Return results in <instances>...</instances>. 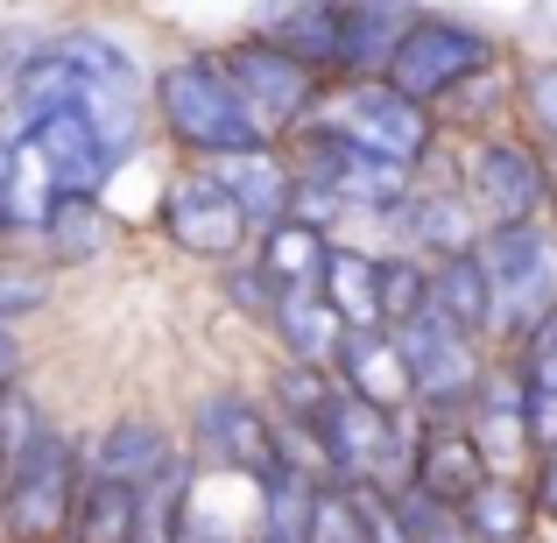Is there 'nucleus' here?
<instances>
[{"instance_id": "f257e3e1", "label": "nucleus", "mask_w": 557, "mask_h": 543, "mask_svg": "<svg viewBox=\"0 0 557 543\" xmlns=\"http://www.w3.org/2000/svg\"><path fill=\"white\" fill-rule=\"evenodd\" d=\"M156 99V121L163 135L177 141L190 163H212V156H233V149H261V121L247 107V92L233 85L226 71V50H177L149 85Z\"/></svg>"}, {"instance_id": "f03ea898", "label": "nucleus", "mask_w": 557, "mask_h": 543, "mask_svg": "<svg viewBox=\"0 0 557 543\" xmlns=\"http://www.w3.org/2000/svg\"><path fill=\"white\" fill-rule=\"evenodd\" d=\"M85 480H92V452L71 431H42L28 459L0 480V536L8 543H64L78 522Z\"/></svg>"}, {"instance_id": "7ed1b4c3", "label": "nucleus", "mask_w": 557, "mask_h": 543, "mask_svg": "<svg viewBox=\"0 0 557 543\" xmlns=\"http://www.w3.org/2000/svg\"><path fill=\"white\" fill-rule=\"evenodd\" d=\"M480 261H487V275H494V340L530 346L557 318V233L544 219L487 226Z\"/></svg>"}, {"instance_id": "20e7f679", "label": "nucleus", "mask_w": 557, "mask_h": 543, "mask_svg": "<svg viewBox=\"0 0 557 543\" xmlns=\"http://www.w3.org/2000/svg\"><path fill=\"white\" fill-rule=\"evenodd\" d=\"M395 340H403V360H409L417 417H466V409L480 403V388H487V374H494L487 354H480V332H466L459 318H445L431 304V311L403 318Z\"/></svg>"}, {"instance_id": "39448f33", "label": "nucleus", "mask_w": 557, "mask_h": 543, "mask_svg": "<svg viewBox=\"0 0 557 543\" xmlns=\"http://www.w3.org/2000/svg\"><path fill=\"white\" fill-rule=\"evenodd\" d=\"M325 121L339 127V135H354L360 149L403 163V170H423V156H437V141H445L437 107L409 99L403 85H388V78H346V85H332Z\"/></svg>"}, {"instance_id": "423d86ee", "label": "nucleus", "mask_w": 557, "mask_h": 543, "mask_svg": "<svg viewBox=\"0 0 557 543\" xmlns=\"http://www.w3.org/2000/svg\"><path fill=\"white\" fill-rule=\"evenodd\" d=\"M226 71H233V85L247 92V107H255V121H261L269 141H289L297 127H311L318 113H325V99H332L325 71H311L304 57L261 42L255 28H240V36L226 42Z\"/></svg>"}, {"instance_id": "0eeeda50", "label": "nucleus", "mask_w": 557, "mask_h": 543, "mask_svg": "<svg viewBox=\"0 0 557 543\" xmlns=\"http://www.w3.org/2000/svg\"><path fill=\"white\" fill-rule=\"evenodd\" d=\"M190 452H198L205 473H233L247 488H269L275 473H289V452H283V423L275 409L247 403V395L219 388L190 409Z\"/></svg>"}, {"instance_id": "6e6552de", "label": "nucleus", "mask_w": 557, "mask_h": 543, "mask_svg": "<svg viewBox=\"0 0 557 543\" xmlns=\"http://www.w3.org/2000/svg\"><path fill=\"white\" fill-rule=\"evenodd\" d=\"M480 71H502V42H494L487 28L459 22V14H423V22L403 36V50H395L388 85H403V92L423 99V107H445V99L466 92Z\"/></svg>"}, {"instance_id": "1a4fd4ad", "label": "nucleus", "mask_w": 557, "mask_h": 543, "mask_svg": "<svg viewBox=\"0 0 557 543\" xmlns=\"http://www.w3.org/2000/svg\"><path fill=\"white\" fill-rule=\"evenodd\" d=\"M163 240L198 261H240L255 247V226H247L240 198L219 184L212 163H190L163 184Z\"/></svg>"}, {"instance_id": "9d476101", "label": "nucleus", "mask_w": 557, "mask_h": 543, "mask_svg": "<svg viewBox=\"0 0 557 543\" xmlns=\"http://www.w3.org/2000/svg\"><path fill=\"white\" fill-rule=\"evenodd\" d=\"M466 198L480 205L487 226H522V219H544L557 184H550V163L530 135H487L466 156Z\"/></svg>"}, {"instance_id": "9b49d317", "label": "nucleus", "mask_w": 557, "mask_h": 543, "mask_svg": "<svg viewBox=\"0 0 557 543\" xmlns=\"http://www.w3.org/2000/svg\"><path fill=\"white\" fill-rule=\"evenodd\" d=\"M57 205H64V184L36 141V121L8 107L0 113V240H42Z\"/></svg>"}, {"instance_id": "f8f14e48", "label": "nucleus", "mask_w": 557, "mask_h": 543, "mask_svg": "<svg viewBox=\"0 0 557 543\" xmlns=\"http://www.w3.org/2000/svg\"><path fill=\"white\" fill-rule=\"evenodd\" d=\"M247 28L275 50L304 57L311 71H325L339 85V50H346V0H255Z\"/></svg>"}, {"instance_id": "ddd939ff", "label": "nucleus", "mask_w": 557, "mask_h": 543, "mask_svg": "<svg viewBox=\"0 0 557 543\" xmlns=\"http://www.w3.org/2000/svg\"><path fill=\"white\" fill-rule=\"evenodd\" d=\"M487 452H480L473 423L466 417H423L417 423V488L437 494V502H473L480 480H487Z\"/></svg>"}, {"instance_id": "4468645a", "label": "nucleus", "mask_w": 557, "mask_h": 543, "mask_svg": "<svg viewBox=\"0 0 557 543\" xmlns=\"http://www.w3.org/2000/svg\"><path fill=\"white\" fill-rule=\"evenodd\" d=\"M332 374H339L354 395H368V403L395 409V417H409V409H417V395H409V360H403L395 325H346Z\"/></svg>"}, {"instance_id": "2eb2a0df", "label": "nucleus", "mask_w": 557, "mask_h": 543, "mask_svg": "<svg viewBox=\"0 0 557 543\" xmlns=\"http://www.w3.org/2000/svg\"><path fill=\"white\" fill-rule=\"evenodd\" d=\"M36 141H42V156H50L64 198H99V184L121 170V163H113V149H107V135H99V121L85 107L42 113V121H36Z\"/></svg>"}, {"instance_id": "dca6fc26", "label": "nucleus", "mask_w": 557, "mask_h": 543, "mask_svg": "<svg viewBox=\"0 0 557 543\" xmlns=\"http://www.w3.org/2000/svg\"><path fill=\"white\" fill-rule=\"evenodd\" d=\"M219 184L240 198L247 226L269 233L275 219H289V198H297V170H289V149L283 141H261V149H233V156H212Z\"/></svg>"}, {"instance_id": "f3484780", "label": "nucleus", "mask_w": 557, "mask_h": 543, "mask_svg": "<svg viewBox=\"0 0 557 543\" xmlns=\"http://www.w3.org/2000/svg\"><path fill=\"white\" fill-rule=\"evenodd\" d=\"M423 22L417 0H346V50H339V85L346 78H388L403 36Z\"/></svg>"}, {"instance_id": "a211bd4d", "label": "nucleus", "mask_w": 557, "mask_h": 543, "mask_svg": "<svg viewBox=\"0 0 557 543\" xmlns=\"http://www.w3.org/2000/svg\"><path fill=\"white\" fill-rule=\"evenodd\" d=\"M177 459L184 452L170 445V431L156 417H113L107 431H99V445H92V473L127 480V488H141V494H149Z\"/></svg>"}, {"instance_id": "6ab92c4d", "label": "nucleus", "mask_w": 557, "mask_h": 543, "mask_svg": "<svg viewBox=\"0 0 557 543\" xmlns=\"http://www.w3.org/2000/svg\"><path fill=\"white\" fill-rule=\"evenodd\" d=\"M332 247L339 240H325L318 226H304V219H275L269 233H255V255H261V269L275 275V289H325V269H332Z\"/></svg>"}, {"instance_id": "aec40b11", "label": "nucleus", "mask_w": 557, "mask_h": 543, "mask_svg": "<svg viewBox=\"0 0 557 543\" xmlns=\"http://www.w3.org/2000/svg\"><path fill=\"white\" fill-rule=\"evenodd\" d=\"M275 340H283V354L289 360H318V367H332L339 360V340H346V318L332 311V297L325 289H289L283 304H275Z\"/></svg>"}, {"instance_id": "412c9836", "label": "nucleus", "mask_w": 557, "mask_h": 543, "mask_svg": "<svg viewBox=\"0 0 557 543\" xmlns=\"http://www.w3.org/2000/svg\"><path fill=\"white\" fill-rule=\"evenodd\" d=\"M431 304L445 318H459L466 332L494 340V275H487V261H480V247L431 261Z\"/></svg>"}, {"instance_id": "4be33fe9", "label": "nucleus", "mask_w": 557, "mask_h": 543, "mask_svg": "<svg viewBox=\"0 0 557 543\" xmlns=\"http://www.w3.org/2000/svg\"><path fill=\"white\" fill-rule=\"evenodd\" d=\"M255 494H261V543H311L318 508H325V480L289 459V473H275Z\"/></svg>"}, {"instance_id": "5701e85b", "label": "nucleus", "mask_w": 557, "mask_h": 543, "mask_svg": "<svg viewBox=\"0 0 557 543\" xmlns=\"http://www.w3.org/2000/svg\"><path fill=\"white\" fill-rule=\"evenodd\" d=\"M536 488L522 473H487L480 480V494L466 502V522L480 530V543H530V530H536Z\"/></svg>"}, {"instance_id": "b1692460", "label": "nucleus", "mask_w": 557, "mask_h": 543, "mask_svg": "<svg viewBox=\"0 0 557 543\" xmlns=\"http://www.w3.org/2000/svg\"><path fill=\"white\" fill-rule=\"evenodd\" d=\"M325 297L346 325H388V297H381V255L368 247H332Z\"/></svg>"}, {"instance_id": "393cba45", "label": "nucleus", "mask_w": 557, "mask_h": 543, "mask_svg": "<svg viewBox=\"0 0 557 543\" xmlns=\"http://www.w3.org/2000/svg\"><path fill=\"white\" fill-rule=\"evenodd\" d=\"M135 530H141V488L107 480V473L85 480V502H78V522H71V543H135Z\"/></svg>"}, {"instance_id": "a878e982", "label": "nucleus", "mask_w": 557, "mask_h": 543, "mask_svg": "<svg viewBox=\"0 0 557 543\" xmlns=\"http://www.w3.org/2000/svg\"><path fill=\"white\" fill-rule=\"evenodd\" d=\"M107 240H113V219H107V205H99V198H64V205L50 212V233H42V255H50V261H64V269H78V261H92Z\"/></svg>"}, {"instance_id": "bb28decb", "label": "nucleus", "mask_w": 557, "mask_h": 543, "mask_svg": "<svg viewBox=\"0 0 557 543\" xmlns=\"http://www.w3.org/2000/svg\"><path fill=\"white\" fill-rule=\"evenodd\" d=\"M332 395H339V374L318 360H283L275 367V417L297 423V431H318L332 409Z\"/></svg>"}, {"instance_id": "cd10ccee", "label": "nucleus", "mask_w": 557, "mask_h": 543, "mask_svg": "<svg viewBox=\"0 0 557 543\" xmlns=\"http://www.w3.org/2000/svg\"><path fill=\"white\" fill-rule=\"evenodd\" d=\"M395 502H403V522H409L417 543H480V530L466 522L459 502H437V494H423V488L395 494Z\"/></svg>"}, {"instance_id": "c85d7f7f", "label": "nucleus", "mask_w": 557, "mask_h": 543, "mask_svg": "<svg viewBox=\"0 0 557 543\" xmlns=\"http://www.w3.org/2000/svg\"><path fill=\"white\" fill-rule=\"evenodd\" d=\"M42 431H50V423H42L36 395H28L22 381H14V388H0V480H8L14 466L28 459V445H36Z\"/></svg>"}, {"instance_id": "c756f323", "label": "nucleus", "mask_w": 557, "mask_h": 543, "mask_svg": "<svg viewBox=\"0 0 557 543\" xmlns=\"http://www.w3.org/2000/svg\"><path fill=\"white\" fill-rule=\"evenodd\" d=\"M381 297H388V325H403V318L431 311V261L423 255H388L381 261Z\"/></svg>"}, {"instance_id": "7c9ffc66", "label": "nucleus", "mask_w": 557, "mask_h": 543, "mask_svg": "<svg viewBox=\"0 0 557 543\" xmlns=\"http://www.w3.org/2000/svg\"><path fill=\"white\" fill-rule=\"evenodd\" d=\"M50 304V269L22 255H0V325H22Z\"/></svg>"}, {"instance_id": "2f4dec72", "label": "nucleus", "mask_w": 557, "mask_h": 543, "mask_svg": "<svg viewBox=\"0 0 557 543\" xmlns=\"http://www.w3.org/2000/svg\"><path fill=\"white\" fill-rule=\"evenodd\" d=\"M516 107L536 149H557V64H530L516 78Z\"/></svg>"}, {"instance_id": "473e14b6", "label": "nucleus", "mask_w": 557, "mask_h": 543, "mask_svg": "<svg viewBox=\"0 0 557 543\" xmlns=\"http://www.w3.org/2000/svg\"><path fill=\"white\" fill-rule=\"evenodd\" d=\"M226 304H233V311H247V318H275L283 289H275V275L261 269V255L226 261Z\"/></svg>"}, {"instance_id": "72a5a7b5", "label": "nucleus", "mask_w": 557, "mask_h": 543, "mask_svg": "<svg viewBox=\"0 0 557 543\" xmlns=\"http://www.w3.org/2000/svg\"><path fill=\"white\" fill-rule=\"evenodd\" d=\"M530 488H536V508H544V516L557 522V437L544 452H536V466H530Z\"/></svg>"}, {"instance_id": "f704fd0d", "label": "nucleus", "mask_w": 557, "mask_h": 543, "mask_svg": "<svg viewBox=\"0 0 557 543\" xmlns=\"http://www.w3.org/2000/svg\"><path fill=\"white\" fill-rule=\"evenodd\" d=\"M22 381V340H14V325H0V388H14Z\"/></svg>"}, {"instance_id": "c9c22d12", "label": "nucleus", "mask_w": 557, "mask_h": 543, "mask_svg": "<svg viewBox=\"0 0 557 543\" xmlns=\"http://www.w3.org/2000/svg\"><path fill=\"white\" fill-rule=\"evenodd\" d=\"M64 543H71V536H64Z\"/></svg>"}]
</instances>
